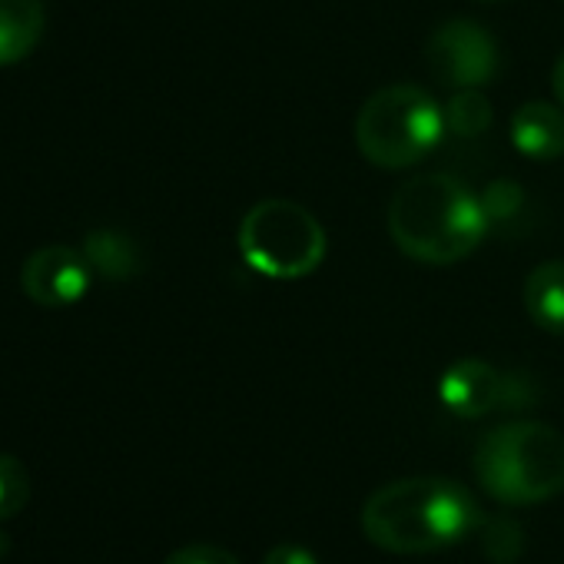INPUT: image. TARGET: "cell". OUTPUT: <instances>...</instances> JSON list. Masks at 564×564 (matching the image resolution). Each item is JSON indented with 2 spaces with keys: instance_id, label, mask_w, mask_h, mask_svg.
<instances>
[{
  "instance_id": "cell-1",
  "label": "cell",
  "mask_w": 564,
  "mask_h": 564,
  "mask_svg": "<svg viewBox=\"0 0 564 564\" xmlns=\"http://www.w3.org/2000/svg\"><path fill=\"white\" fill-rule=\"evenodd\" d=\"M475 495L438 475L399 478L376 488L362 505L366 538L389 554H435L481 528Z\"/></svg>"
},
{
  "instance_id": "cell-2",
  "label": "cell",
  "mask_w": 564,
  "mask_h": 564,
  "mask_svg": "<svg viewBox=\"0 0 564 564\" xmlns=\"http://www.w3.org/2000/svg\"><path fill=\"white\" fill-rule=\"evenodd\" d=\"M395 249L422 265H455L488 236L478 193L452 173H419L405 180L386 216Z\"/></svg>"
},
{
  "instance_id": "cell-3",
  "label": "cell",
  "mask_w": 564,
  "mask_h": 564,
  "mask_svg": "<svg viewBox=\"0 0 564 564\" xmlns=\"http://www.w3.org/2000/svg\"><path fill=\"white\" fill-rule=\"evenodd\" d=\"M471 465L495 501L544 505L564 491V435L534 419H511L478 438Z\"/></svg>"
},
{
  "instance_id": "cell-4",
  "label": "cell",
  "mask_w": 564,
  "mask_h": 564,
  "mask_svg": "<svg viewBox=\"0 0 564 564\" xmlns=\"http://www.w3.org/2000/svg\"><path fill=\"white\" fill-rule=\"evenodd\" d=\"M445 137L442 104L415 84L376 90L356 117V147L379 170H409Z\"/></svg>"
},
{
  "instance_id": "cell-5",
  "label": "cell",
  "mask_w": 564,
  "mask_h": 564,
  "mask_svg": "<svg viewBox=\"0 0 564 564\" xmlns=\"http://www.w3.org/2000/svg\"><path fill=\"white\" fill-rule=\"evenodd\" d=\"M242 262L265 279L293 282L313 275L326 259L323 223L293 199H262L256 203L236 232Z\"/></svg>"
},
{
  "instance_id": "cell-6",
  "label": "cell",
  "mask_w": 564,
  "mask_h": 564,
  "mask_svg": "<svg viewBox=\"0 0 564 564\" xmlns=\"http://www.w3.org/2000/svg\"><path fill=\"white\" fill-rule=\"evenodd\" d=\"M538 386L524 372H505L485 359H458L438 379V402L458 419L521 412L534 405Z\"/></svg>"
},
{
  "instance_id": "cell-7",
  "label": "cell",
  "mask_w": 564,
  "mask_h": 564,
  "mask_svg": "<svg viewBox=\"0 0 564 564\" xmlns=\"http://www.w3.org/2000/svg\"><path fill=\"white\" fill-rule=\"evenodd\" d=\"M425 64L432 77L452 90H485L501 70V51L478 21L452 18L432 31Z\"/></svg>"
},
{
  "instance_id": "cell-8",
  "label": "cell",
  "mask_w": 564,
  "mask_h": 564,
  "mask_svg": "<svg viewBox=\"0 0 564 564\" xmlns=\"http://www.w3.org/2000/svg\"><path fill=\"white\" fill-rule=\"evenodd\" d=\"M94 282V269L84 256V249L51 242L28 256L21 269V290L34 306L44 310H64L87 296Z\"/></svg>"
},
{
  "instance_id": "cell-9",
  "label": "cell",
  "mask_w": 564,
  "mask_h": 564,
  "mask_svg": "<svg viewBox=\"0 0 564 564\" xmlns=\"http://www.w3.org/2000/svg\"><path fill=\"white\" fill-rule=\"evenodd\" d=\"M508 137H511V147L534 163H551L564 156V107L547 104V100L521 104L511 113Z\"/></svg>"
},
{
  "instance_id": "cell-10",
  "label": "cell",
  "mask_w": 564,
  "mask_h": 564,
  "mask_svg": "<svg viewBox=\"0 0 564 564\" xmlns=\"http://www.w3.org/2000/svg\"><path fill=\"white\" fill-rule=\"evenodd\" d=\"M47 31L44 0H0V67L28 61Z\"/></svg>"
},
{
  "instance_id": "cell-11",
  "label": "cell",
  "mask_w": 564,
  "mask_h": 564,
  "mask_svg": "<svg viewBox=\"0 0 564 564\" xmlns=\"http://www.w3.org/2000/svg\"><path fill=\"white\" fill-rule=\"evenodd\" d=\"M521 303H524L528 319L538 329L551 336H564V262L561 259H547L524 275Z\"/></svg>"
},
{
  "instance_id": "cell-12",
  "label": "cell",
  "mask_w": 564,
  "mask_h": 564,
  "mask_svg": "<svg viewBox=\"0 0 564 564\" xmlns=\"http://www.w3.org/2000/svg\"><path fill=\"white\" fill-rule=\"evenodd\" d=\"M84 256L94 269V275L100 279H113V282H123V279H133L143 265V252L137 246V239L123 229H90L84 236Z\"/></svg>"
},
{
  "instance_id": "cell-13",
  "label": "cell",
  "mask_w": 564,
  "mask_h": 564,
  "mask_svg": "<svg viewBox=\"0 0 564 564\" xmlns=\"http://www.w3.org/2000/svg\"><path fill=\"white\" fill-rule=\"evenodd\" d=\"M445 133L458 140H475L491 130L495 110L485 90H452V97L442 104Z\"/></svg>"
},
{
  "instance_id": "cell-14",
  "label": "cell",
  "mask_w": 564,
  "mask_h": 564,
  "mask_svg": "<svg viewBox=\"0 0 564 564\" xmlns=\"http://www.w3.org/2000/svg\"><path fill=\"white\" fill-rule=\"evenodd\" d=\"M481 199V209H485V219L488 226H505V223H514L524 209V189L518 180H508V176H498L491 183H485V189L478 193Z\"/></svg>"
},
{
  "instance_id": "cell-15",
  "label": "cell",
  "mask_w": 564,
  "mask_h": 564,
  "mask_svg": "<svg viewBox=\"0 0 564 564\" xmlns=\"http://www.w3.org/2000/svg\"><path fill=\"white\" fill-rule=\"evenodd\" d=\"M31 501V475L18 455L0 452V521L14 518Z\"/></svg>"
},
{
  "instance_id": "cell-16",
  "label": "cell",
  "mask_w": 564,
  "mask_h": 564,
  "mask_svg": "<svg viewBox=\"0 0 564 564\" xmlns=\"http://www.w3.org/2000/svg\"><path fill=\"white\" fill-rule=\"evenodd\" d=\"M163 564H242V561L219 544H183Z\"/></svg>"
},
{
  "instance_id": "cell-17",
  "label": "cell",
  "mask_w": 564,
  "mask_h": 564,
  "mask_svg": "<svg viewBox=\"0 0 564 564\" xmlns=\"http://www.w3.org/2000/svg\"><path fill=\"white\" fill-rule=\"evenodd\" d=\"M262 564H319V557L306 544L282 541V544L269 547V554L262 557Z\"/></svg>"
},
{
  "instance_id": "cell-18",
  "label": "cell",
  "mask_w": 564,
  "mask_h": 564,
  "mask_svg": "<svg viewBox=\"0 0 564 564\" xmlns=\"http://www.w3.org/2000/svg\"><path fill=\"white\" fill-rule=\"evenodd\" d=\"M551 94H554V104L564 107V54L551 67Z\"/></svg>"
},
{
  "instance_id": "cell-19",
  "label": "cell",
  "mask_w": 564,
  "mask_h": 564,
  "mask_svg": "<svg viewBox=\"0 0 564 564\" xmlns=\"http://www.w3.org/2000/svg\"><path fill=\"white\" fill-rule=\"evenodd\" d=\"M485 4H495V0H485Z\"/></svg>"
}]
</instances>
